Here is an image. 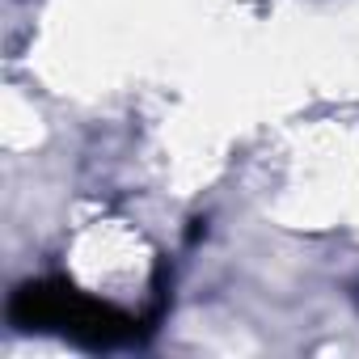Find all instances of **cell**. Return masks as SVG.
<instances>
[{"label": "cell", "instance_id": "1", "mask_svg": "<svg viewBox=\"0 0 359 359\" xmlns=\"http://www.w3.org/2000/svg\"><path fill=\"white\" fill-rule=\"evenodd\" d=\"M9 321L18 330H39V334H60L76 346L89 351H114V346H135L144 338V321L102 296L81 292L68 279H30L9 296Z\"/></svg>", "mask_w": 359, "mask_h": 359}]
</instances>
